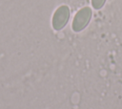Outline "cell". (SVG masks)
I'll list each match as a JSON object with an SVG mask.
<instances>
[{
	"label": "cell",
	"instance_id": "obj_1",
	"mask_svg": "<svg viewBox=\"0 0 122 109\" xmlns=\"http://www.w3.org/2000/svg\"><path fill=\"white\" fill-rule=\"evenodd\" d=\"M92 17V10L90 8H83L81 9L74 16L72 21V29L74 32L82 31L90 22Z\"/></svg>",
	"mask_w": 122,
	"mask_h": 109
},
{
	"label": "cell",
	"instance_id": "obj_2",
	"mask_svg": "<svg viewBox=\"0 0 122 109\" xmlns=\"http://www.w3.org/2000/svg\"><path fill=\"white\" fill-rule=\"evenodd\" d=\"M70 17V10L67 6L59 7L53 17H52V26L55 30H61L67 24Z\"/></svg>",
	"mask_w": 122,
	"mask_h": 109
},
{
	"label": "cell",
	"instance_id": "obj_3",
	"mask_svg": "<svg viewBox=\"0 0 122 109\" xmlns=\"http://www.w3.org/2000/svg\"><path fill=\"white\" fill-rule=\"evenodd\" d=\"M105 1L106 0H92V7L96 10H99L103 7V5L105 4Z\"/></svg>",
	"mask_w": 122,
	"mask_h": 109
}]
</instances>
